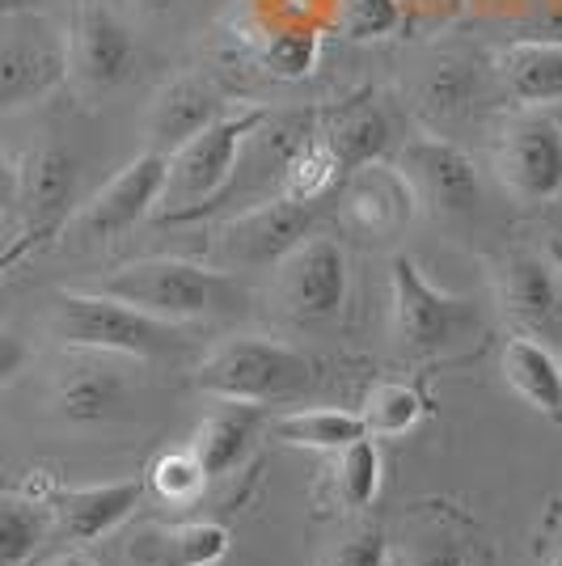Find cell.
<instances>
[{
  "label": "cell",
  "mask_w": 562,
  "mask_h": 566,
  "mask_svg": "<svg viewBox=\"0 0 562 566\" xmlns=\"http://www.w3.org/2000/svg\"><path fill=\"white\" fill-rule=\"evenodd\" d=\"M520 43H554V48H562V0L554 9H545L533 25H524Z\"/></svg>",
  "instance_id": "cell-36"
},
{
  "label": "cell",
  "mask_w": 562,
  "mask_h": 566,
  "mask_svg": "<svg viewBox=\"0 0 562 566\" xmlns=\"http://www.w3.org/2000/svg\"><path fill=\"white\" fill-rule=\"evenodd\" d=\"M499 368L520 398L541 410L550 423H562V359L529 334H512L503 343Z\"/></svg>",
  "instance_id": "cell-22"
},
{
  "label": "cell",
  "mask_w": 562,
  "mask_h": 566,
  "mask_svg": "<svg viewBox=\"0 0 562 566\" xmlns=\"http://www.w3.org/2000/svg\"><path fill=\"white\" fill-rule=\"evenodd\" d=\"M495 296L520 334L545 347H562V266L529 250H516L495 266Z\"/></svg>",
  "instance_id": "cell-11"
},
{
  "label": "cell",
  "mask_w": 562,
  "mask_h": 566,
  "mask_svg": "<svg viewBox=\"0 0 562 566\" xmlns=\"http://www.w3.org/2000/svg\"><path fill=\"white\" fill-rule=\"evenodd\" d=\"M280 296L292 317L301 322H330L347 301V254L334 237H305L280 262Z\"/></svg>",
  "instance_id": "cell-13"
},
{
  "label": "cell",
  "mask_w": 562,
  "mask_h": 566,
  "mask_svg": "<svg viewBox=\"0 0 562 566\" xmlns=\"http://www.w3.org/2000/svg\"><path fill=\"white\" fill-rule=\"evenodd\" d=\"M13 203H18V166H9L0 157V216L9 212Z\"/></svg>",
  "instance_id": "cell-38"
},
{
  "label": "cell",
  "mask_w": 562,
  "mask_h": 566,
  "mask_svg": "<svg viewBox=\"0 0 562 566\" xmlns=\"http://www.w3.org/2000/svg\"><path fill=\"white\" fill-rule=\"evenodd\" d=\"M389 566H398V563H389Z\"/></svg>",
  "instance_id": "cell-45"
},
{
  "label": "cell",
  "mask_w": 562,
  "mask_h": 566,
  "mask_svg": "<svg viewBox=\"0 0 562 566\" xmlns=\"http://www.w3.org/2000/svg\"><path fill=\"white\" fill-rule=\"evenodd\" d=\"M495 169L520 203H554L562 195V118L550 111L516 115L499 132Z\"/></svg>",
  "instance_id": "cell-8"
},
{
  "label": "cell",
  "mask_w": 562,
  "mask_h": 566,
  "mask_svg": "<svg viewBox=\"0 0 562 566\" xmlns=\"http://www.w3.org/2000/svg\"><path fill=\"white\" fill-rule=\"evenodd\" d=\"M64 43H69V76L90 97L115 94L136 76L140 43L111 0H81Z\"/></svg>",
  "instance_id": "cell-7"
},
{
  "label": "cell",
  "mask_w": 562,
  "mask_h": 566,
  "mask_svg": "<svg viewBox=\"0 0 562 566\" xmlns=\"http://www.w3.org/2000/svg\"><path fill=\"white\" fill-rule=\"evenodd\" d=\"M322 566H389V542H385L381 524H373V520L352 524V528L326 549Z\"/></svg>",
  "instance_id": "cell-33"
},
{
  "label": "cell",
  "mask_w": 562,
  "mask_h": 566,
  "mask_svg": "<svg viewBox=\"0 0 562 566\" xmlns=\"http://www.w3.org/2000/svg\"><path fill=\"white\" fill-rule=\"evenodd\" d=\"M48 566H94L85 554H60V558H51Z\"/></svg>",
  "instance_id": "cell-40"
},
{
  "label": "cell",
  "mask_w": 562,
  "mask_h": 566,
  "mask_svg": "<svg viewBox=\"0 0 562 566\" xmlns=\"http://www.w3.org/2000/svg\"><path fill=\"white\" fill-rule=\"evenodd\" d=\"M18 203L25 208V229L64 233L76 212V157L64 144H34L18 166Z\"/></svg>",
  "instance_id": "cell-16"
},
{
  "label": "cell",
  "mask_w": 562,
  "mask_h": 566,
  "mask_svg": "<svg viewBox=\"0 0 562 566\" xmlns=\"http://www.w3.org/2000/svg\"><path fill=\"white\" fill-rule=\"evenodd\" d=\"M398 566H466V542L448 528H423L406 537Z\"/></svg>",
  "instance_id": "cell-34"
},
{
  "label": "cell",
  "mask_w": 562,
  "mask_h": 566,
  "mask_svg": "<svg viewBox=\"0 0 562 566\" xmlns=\"http://www.w3.org/2000/svg\"><path fill=\"white\" fill-rule=\"evenodd\" d=\"M330 499L347 512H364L381 491V449L373 444V436L355 440L347 449L330 452Z\"/></svg>",
  "instance_id": "cell-28"
},
{
  "label": "cell",
  "mask_w": 562,
  "mask_h": 566,
  "mask_svg": "<svg viewBox=\"0 0 562 566\" xmlns=\"http://www.w3.org/2000/svg\"><path fill=\"white\" fill-rule=\"evenodd\" d=\"M402 30V0H343L339 4V34L352 43H373Z\"/></svg>",
  "instance_id": "cell-32"
},
{
  "label": "cell",
  "mask_w": 562,
  "mask_h": 566,
  "mask_svg": "<svg viewBox=\"0 0 562 566\" xmlns=\"http://www.w3.org/2000/svg\"><path fill=\"white\" fill-rule=\"evenodd\" d=\"M48 241H55V233H48V229H25L22 237H13V241H9L4 250H0V280H4V275H9V271H13L18 262L30 259L34 250H43Z\"/></svg>",
  "instance_id": "cell-35"
},
{
  "label": "cell",
  "mask_w": 562,
  "mask_h": 566,
  "mask_svg": "<svg viewBox=\"0 0 562 566\" xmlns=\"http://www.w3.org/2000/svg\"><path fill=\"white\" fill-rule=\"evenodd\" d=\"M51 331L64 347L123 359H169L183 352V334L174 322H157L140 308L123 305L90 287H60Z\"/></svg>",
  "instance_id": "cell-1"
},
{
  "label": "cell",
  "mask_w": 562,
  "mask_h": 566,
  "mask_svg": "<svg viewBox=\"0 0 562 566\" xmlns=\"http://www.w3.org/2000/svg\"><path fill=\"white\" fill-rule=\"evenodd\" d=\"M482 81H487V64L482 55L469 48L440 51L427 69H423V111L427 115H461L482 97Z\"/></svg>",
  "instance_id": "cell-24"
},
{
  "label": "cell",
  "mask_w": 562,
  "mask_h": 566,
  "mask_svg": "<svg viewBox=\"0 0 562 566\" xmlns=\"http://www.w3.org/2000/svg\"><path fill=\"white\" fill-rule=\"evenodd\" d=\"M267 436L280 440L288 449H309V452H339L364 440V419L339 406H305V410H288L267 419Z\"/></svg>",
  "instance_id": "cell-25"
},
{
  "label": "cell",
  "mask_w": 562,
  "mask_h": 566,
  "mask_svg": "<svg viewBox=\"0 0 562 566\" xmlns=\"http://www.w3.org/2000/svg\"><path fill=\"white\" fill-rule=\"evenodd\" d=\"M55 406L69 423H106L132 406V385L102 359L72 364L55 385Z\"/></svg>",
  "instance_id": "cell-21"
},
{
  "label": "cell",
  "mask_w": 562,
  "mask_h": 566,
  "mask_svg": "<svg viewBox=\"0 0 562 566\" xmlns=\"http://www.w3.org/2000/svg\"><path fill=\"white\" fill-rule=\"evenodd\" d=\"M550 566H562V549H559V554H554V563H550Z\"/></svg>",
  "instance_id": "cell-44"
},
{
  "label": "cell",
  "mask_w": 562,
  "mask_h": 566,
  "mask_svg": "<svg viewBox=\"0 0 562 566\" xmlns=\"http://www.w3.org/2000/svg\"><path fill=\"white\" fill-rule=\"evenodd\" d=\"M225 115V102L199 76H174L165 81L153 106H148V148L174 157L187 140H195L204 127Z\"/></svg>",
  "instance_id": "cell-19"
},
{
  "label": "cell",
  "mask_w": 562,
  "mask_h": 566,
  "mask_svg": "<svg viewBox=\"0 0 562 566\" xmlns=\"http://www.w3.org/2000/svg\"><path fill=\"white\" fill-rule=\"evenodd\" d=\"M271 406L258 401H237V398H211L208 415L199 419L195 436H190V452L204 465L208 478H225L233 473L258 436L267 431Z\"/></svg>",
  "instance_id": "cell-18"
},
{
  "label": "cell",
  "mask_w": 562,
  "mask_h": 566,
  "mask_svg": "<svg viewBox=\"0 0 562 566\" xmlns=\"http://www.w3.org/2000/svg\"><path fill=\"white\" fill-rule=\"evenodd\" d=\"M25 359H30V352H25L22 338H18V334L0 331V389H4L9 380L18 377V373H22Z\"/></svg>",
  "instance_id": "cell-37"
},
{
  "label": "cell",
  "mask_w": 562,
  "mask_h": 566,
  "mask_svg": "<svg viewBox=\"0 0 562 566\" xmlns=\"http://www.w3.org/2000/svg\"><path fill=\"white\" fill-rule=\"evenodd\" d=\"M313 132L334 153V161L343 166V174H352V169L373 166V161H381L389 153L394 118L376 102L373 85H364V90H355L347 97L322 102L313 111Z\"/></svg>",
  "instance_id": "cell-14"
},
{
  "label": "cell",
  "mask_w": 562,
  "mask_h": 566,
  "mask_svg": "<svg viewBox=\"0 0 562 566\" xmlns=\"http://www.w3.org/2000/svg\"><path fill=\"white\" fill-rule=\"evenodd\" d=\"M423 415H427V398L406 380L373 385L368 398H364V410H360L368 436H406V431H415Z\"/></svg>",
  "instance_id": "cell-30"
},
{
  "label": "cell",
  "mask_w": 562,
  "mask_h": 566,
  "mask_svg": "<svg viewBox=\"0 0 562 566\" xmlns=\"http://www.w3.org/2000/svg\"><path fill=\"white\" fill-rule=\"evenodd\" d=\"M440 4H445V13H457V9L466 4V0H440Z\"/></svg>",
  "instance_id": "cell-43"
},
{
  "label": "cell",
  "mask_w": 562,
  "mask_h": 566,
  "mask_svg": "<svg viewBox=\"0 0 562 566\" xmlns=\"http://www.w3.org/2000/svg\"><path fill=\"white\" fill-rule=\"evenodd\" d=\"M267 111L262 106H241V111H225L211 127H204L195 140H187L174 157H169V178H165L162 208H169L165 220L187 224L211 208V199L229 187L241 148L250 144L254 132H262Z\"/></svg>",
  "instance_id": "cell-4"
},
{
  "label": "cell",
  "mask_w": 562,
  "mask_h": 566,
  "mask_svg": "<svg viewBox=\"0 0 562 566\" xmlns=\"http://www.w3.org/2000/svg\"><path fill=\"white\" fill-rule=\"evenodd\" d=\"M322 220V203H296L288 195H275L250 212L220 224L216 254L225 266H280L305 237H313Z\"/></svg>",
  "instance_id": "cell-10"
},
{
  "label": "cell",
  "mask_w": 562,
  "mask_h": 566,
  "mask_svg": "<svg viewBox=\"0 0 562 566\" xmlns=\"http://www.w3.org/2000/svg\"><path fill=\"white\" fill-rule=\"evenodd\" d=\"M140 13H148V18H165V13H174L183 0H132Z\"/></svg>",
  "instance_id": "cell-39"
},
{
  "label": "cell",
  "mask_w": 562,
  "mask_h": 566,
  "mask_svg": "<svg viewBox=\"0 0 562 566\" xmlns=\"http://www.w3.org/2000/svg\"><path fill=\"white\" fill-rule=\"evenodd\" d=\"M550 259L562 266V237H554V241H550Z\"/></svg>",
  "instance_id": "cell-42"
},
{
  "label": "cell",
  "mask_w": 562,
  "mask_h": 566,
  "mask_svg": "<svg viewBox=\"0 0 562 566\" xmlns=\"http://www.w3.org/2000/svg\"><path fill=\"white\" fill-rule=\"evenodd\" d=\"M495 72L503 76V90L520 106H554L562 102V48L554 43H520L495 55Z\"/></svg>",
  "instance_id": "cell-23"
},
{
  "label": "cell",
  "mask_w": 562,
  "mask_h": 566,
  "mask_svg": "<svg viewBox=\"0 0 562 566\" xmlns=\"http://www.w3.org/2000/svg\"><path fill=\"white\" fill-rule=\"evenodd\" d=\"M69 81V43L39 13L0 22V115L34 106Z\"/></svg>",
  "instance_id": "cell-6"
},
{
  "label": "cell",
  "mask_w": 562,
  "mask_h": 566,
  "mask_svg": "<svg viewBox=\"0 0 562 566\" xmlns=\"http://www.w3.org/2000/svg\"><path fill=\"white\" fill-rule=\"evenodd\" d=\"M419 208L415 190L406 182V174L398 166H385V161H373V166H360L343 178L339 187V216L343 224L355 229L368 241H381V237H398L410 216Z\"/></svg>",
  "instance_id": "cell-15"
},
{
  "label": "cell",
  "mask_w": 562,
  "mask_h": 566,
  "mask_svg": "<svg viewBox=\"0 0 562 566\" xmlns=\"http://www.w3.org/2000/svg\"><path fill=\"white\" fill-rule=\"evenodd\" d=\"M165 178H169V157L148 148L127 169H118L81 212H72L69 229L90 241H111V237L136 229L144 216L162 208Z\"/></svg>",
  "instance_id": "cell-12"
},
{
  "label": "cell",
  "mask_w": 562,
  "mask_h": 566,
  "mask_svg": "<svg viewBox=\"0 0 562 566\" xmlns=\"http://www.w3.org/2000/svg\"><path fill=\"white\" fill-rule=\"evenodd\" d=\"M55 533L48 499L0 495V566H25Z\"/></svg>",
  "instance_id": "cell-27"
},
{
  "label": "cell",
  "mask_w": 562,
  "mask_h": 566,
  "mask_svg": "<svg viewBox=\"0 0 562 566\" xmlns=\"http://www.w3.org/2000/svg\"><path fill=\"white\" fill-rule=\"evenodd\" d=\"M90 292L115 296L123 305L140 308L157 322H195L208 317L211 308H220L237 287L229 275L199 266L187 259H140L127 262L118 271H106L102 280L90 283Z\"/></svg>",
  "instance_id": "cell-3"
},
{
  "label": "cell",
  "mask_w": 562,
  "mask_h": 566,
  "mask_svg": "<svg viewBox=\"0 0 562 566\" xmlns=\"http://www.w3.org/2000/svg\"><path fill=\"white\" fill-rule=\"evenodd\" d=\"M204 482H208V473H204V465L195 461L190 449L162 452V457L148 465V491L162 499V503H174V507L199 499Z\"/></svg>",
  "instance_id": "cell-31"
},
{
  "label": "cell",
  "mask_w": 562,
  "mask_h": 566,
  "mask_svg": "<svg viewBox=\"0 0 562 566\" xmlns=\"http://www.w3.org/2000/svg\"><path fill=\"white\" fill-rule=\"evenodd\" d=\"M22 9H25V0H0V22L13 18V13H22Z\"/></svg>",
  "instance_id": "cell-41"
},
{
  "label": "cell",
  "mask_w": 562,
  "mask_h": 566,
  "mask_svg": "<svg viewBox=\"0 0 562 566\" xmlns=\"http://www.w3.org/2000/svg\"><path fill=\"white\" fill-rule=\"evenodd\" d=\"M343 178H347L343 166L334 161V153L322 144V136H318V132H313V123H309L305 136L283 153L280 195L296 199V203H322L326 195H334V190L343 187Z\"/></svg>",
  "instance_id": "cell-26"
},
{
  "label": "cell",
  "mask_w": 562,
  "mask_h": 566,
  "mask_svg": "<svg viewBox=\"0 0 562 566\" xmlns=\"http://www.w3.org/2000/svg\"><path fill=\"white\" fill-rule=\"evenodd\" d=\"M322 60V34L313 25H283L258 43V64L275 81H305Z\"/></svg>",
  "instance_id": "cell-29"
},
{
  "label": "cell",
  "mask_w": 562,
  "mask_h": 566,
  "mask_svg": "<svg viewBox=\"0 0 562 566\" xmlns=\"http://www.w3.org/2000/svg\"><path fill=\"white\" fill-rule=\"evenodd\" d=\"M398 169L406 174V182L415 190L427 212L445 216V220H469L478 212L482 199V178L478 166L461 144H452L448 136H431L423 132L415 140L402 144Z\"/></svg>",
  "instance_id": "cell-9"
},
{
  "label": "cell",
  "mask_w": 562,
  "mask_h": 566,
  "mask_svg": "<svg viewBox=\"0 0 562 566\" xmlns=\"http://www.w3.org/2000/svg\"><path fill=\"white\" fill-rule=\"evenodd\" d=\"M389 287H394V338L402 343V352L415 359H436V355L452 352L482 326V313L473 301L448 296L436 283H427L415 259H406V254L394 259Z\"/></svg>",
  "instance_id": "cell-5"
},
{
  "label": "cell",
  "mask_w": 562,
  "mask_h": 566,
  "mask_svg": "<svg viewBox=\"0 0 562 566\" xmlns=\"http://www.w3.org/2000/svg\"><path fill=\"white\" fill-rule=\"evenodd\" d=\"M144 503V482H97V486H51L48 507L64 542H102Z\"/></svg>",
  "instance_id": "cell-17"
},
{
  "label": "cell",
  "mask_w": 562,
  "mask_h": 566,
  "mask_svg": "<svg viewBox=\"0 0 562 566\" xmlns=\"http://www.w3.org/2000/svg\"><path fill=\"white\" fill-rule=\"evenodd\" d=\"M229 528L216 520L187 524H148L127 542L132 566H216L229 558Z\"/></svg>",
  "instance_id": "cell-20"
},
{
  "label": "cell",
  "mask_w": 562,
  "mask_h": 566,
  "mask_svg": "<svg viewBox=\"0 0 562 566\" xmlns=\"http://www.w3.org/2000/svg\"><path fill=\"white\" fill-rule=\"evenodd\" d=\"M190 385L208 398H237L275 406L296 401L313 389V364L296 347L275 343L267 334H241L229 338L190 373Z\"/></svg>",
  "instance_id": "cell-2"
}]
</instances>
